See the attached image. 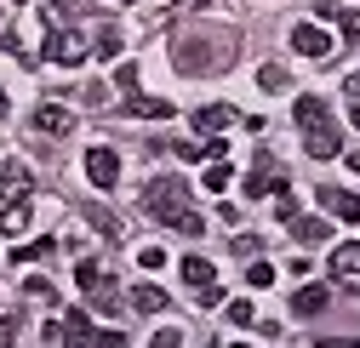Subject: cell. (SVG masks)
<instances>
[{
    "instance_id": "cell-6",
    "label": "cell",
    "mask_w": 360,
    "mask_h": 348,
    "mask_svg": "<svg viewBox=\"0 0 360 348\" xmlns=\"http://www.w3.org/2000/svg\"><path fill=\"white\" fill-rule=\"evenodd\" d=\"M303 149H309V160H338L343 154V138H338V126L326 120V126H314V132L303 138Z\"/></svg>"
},
{
    "instance_id": "cell-38",
    "label": "cell",
    "mask_w": 360,
    "mask_h": 348,
    "mask_svg": "<svg viewBox=\"0 0 360 348\" xmlns=\"http://www.w3.org/2000/svg\"><path fill=\"white\" fill-rule=\"evenodd\" d=\"M349 166H354V171H360V154H349Z\"/></svg>"
},
{
    "instance_id": "cell-27",
    "label": "cell",
    "mask_w": 360,
    "mask_h": 348,
    "mask_svg": "<svg viewBox=\"0 0 360 348\" xmlns=\"http://www.w3.org/2000/svg\"><path fill=\"white\" fill-rule=\"evenodd\" d=\"M52 251H58V240H34V246L18 251V263H40V257H52Z\"/></svg>"
},
{
    "instance_id": "cell-30",
    "label": "cell",
    "mask_w": 360,
    "mask_h": 348,
    "mask_svg": "<svg viewBox=\"0 0 360 348\" xmlns=\"http://www.w3.org/2000/svg\"><path fill=\"white\" fill-rule=\"evenodd\" d=\"M23 291H29L34 302H52V297H58V291H52V280H23Z\"/></svg>"
},
{
    "instance_id": "cell-36",
    "label": "cell",
    "mask_w": 360,
    "mask_h": 348,
    "mask_svg": "<svg viewBox=\"0 0 360 348\" xmlns=\"http://www.w3.org/2000/svg\"><path fill=\"white\" fill-rule=\"evenodd\" d=\"M314 348H360V342H354V337H321Z\"/></svg>"
},
{
    "instance_id": "cell-35",
    "label": "cell",
    "mask_w": 360,
    "mask_h": 348,
    "mask_svg": "<svg viewBox=\"0 0 360 348\" xmlns=\"http://www.w3.org/2000/svg\"><path fill=\"white\" fill-rule=\"evenodd\" d=\"M92 348H126V337H120V331H98V337H92Z\"/></svg>"
},
{
    "instance_id": "cell-13",
    "label": "cell",
    "mask_w": 360,
    "mask_h": 348,
    "mask_svg": "<svg viewBox=\"0 0 360 348\" xmlns=\"http://www.w3.org/2000/svg\"><path fill=\"white\" fill-rule=\"evenodd\" d=\"M126 114H138V120H172V103H166V98H143V92H131V98H126Z\"/></svg>"
},
{
    "instance_id": "cell-16",
    "label": "cell",
    "mask_w": 360,
    "mask_h": 348,
    "mask_svg": "<svg viewBox=\"0 0 360 348\" xmlns=\"http://www.w3.org/2000/svg\"><path fill=\"white\" fill-rule=\"evenodd\" d=\"M292 120L303 126V132H314V126H326V103L321 98H297L292 103Z\"/></svg>"
},
{
    "instance_id": "cell-15",
    "label": "cell",
    "mask_w": 360,
    "mask_h": 348,
    "mask_svg": "<svg viewBox=\"0 0 360 348\" xmlns=\"http://www.w3.org/2000/svg\"><path fill=\"white\" fill-rule=\"evenodd\" d=\"M126 302H131L138 314H160V309H166V291H160V286H131Z\"/></svg>"
},
{
    "instance_id": "cell-28",
    "label": "cell",
    "mask_w": 360,
    "mask_h": 348,
    "mask_svg": "<svg viewBox=\"0 0 360 348\" xmlns=\"http://www.w3.org/2000/svg\"><path fill=\"white\" fill-rule=\"evenodd\" d=\"M115 86H120V92H126V98H131V92H138V63H120V69H115Z\"/></svg>"
},
{
    "instance_id": "cell-22",
    "label": "cell",
    "mask_w": 360,
    "mask_h": 348,
    "mask_svg": "<svg viewBox=\"0 0 360 348\" xmlns=\"http://www.w3.org/2000/svg\"><path fill=\"white\" fill-rule=\"evenodd\" d=\"M23 229H29V206H23V200H12L6 211H0V234H23Z\"/></svg>"
},
{
    "instance_id": "cell-2",
    "label": "cell",
    "mask_w": 360,
    "mask_h": 348,
    "mask_svg": "<svg viewBox=\"0 0 360 348\" xmlns=\"http://www.w3.org/2000/svg\"><path fill=\"white\" fill-rule=\"evenodd\" d=\"M172 63L184 74H217L235 63V40L229 34H184V40H172Z\"/></svg>"
},
{
    "instance_id": "cell-4",
    "label": "cell",
    "mask_w": 360,
    "mask_h": 348,
    "mask_svg": "<svg viewBox=\"0 0 360 348\" xmlns=\"http://www.w3.org/2000/svg\"><path fill=\"white\" fill-rule=\"evenodd\" d=\"M75 280H80V291L92 297L98 309H115V302H120V286H115V274H103L98 263H80V269H75Z\"/></svg>"
},
{
    "instance_id": "cell-37",
    "label": "cell",
    "mask_w": 360,
    "mask_h": 348,
    "mask_svg": "<svg viewBox=\"0 0 360 348\" xmlns=\"http://www.w3.org/2000/svg\"><path fill=\"white\" fill-rule=\"evenodd\" d=\"M343 92H349V98L360 103V74H349V80H343Z\"/></svg>"
},
{
    "instance_id": "cell-10",
    "label": "cell",
    "mask_w": 360,
    "mask_h": 348,
    "mask_svg": "<svg viewBox=\"0 0 360 348\" xmlns=\"http://www.w3.org/2000/svg\"><path fill=\"white\" fill-rule=\"evenodd\" d=\"M240 114L229 109V103H206V109H195V132H206V138H217L223 126H235Z\"/></svg>"
},
{
    "instance_id": "cell-34",
    "label": "cell",
    "mask_w": 360,
    "mask_h": 348,
    "mask_svg": "<svg viewBox=\"0 0 360 348\" xmlns=\"http://www.w3.org/2000/svg\"><path fill=\"white\" fill-rule=\"evenodd\" d=\"M149 348H184V337H177V331L166 326V331H155V342H149Z\"/></svg>"
},
{
    "instance_id": "cell-20",
    "label": "cell",
    "mask_w": 360,
    "mask_h": 348,
    "mask_svg": "<svg viewBox=\"0 0 360 348\" xmlns=\"http://www.w3.org/2000/svg\"><path fill=\"white\" fill-rule=\"evenodd\" d=\"M29 189H34L29 171H23V166H6V178H0V194H6V200H23Z\"/></svg>"
},
{
    "instance_id": "cell-40",
    "label": "cell",
    "mask_w": 360,
    "mask_h": 348,
    "mask_svg": "<svg viewBox=\"0 0 360 348\" xmlns=\"http://www.w3.org/2000/svg\"><path fill=\"white\" fill-rule=\"evenodd\" d=\"M115 6H138V0H115Z\"/></svg>"
},
{
    "instance_id": "cell-19",
    "label": "cell",
    "mask_w": 360,
    "mask_h": 348,
    "mask_svg": "<svg viewBox=\"0 0 360 348\" xmlns=\"http://www.w3.org/2000/svg\"><path fill=\"white\" fill-rule=\"evenodd\" d=\"M354 269H360V240H343V246L332 251V274H338V280H349Z\"/></svg>"
},
{
    "instance_id": "cell-41",
    "label": "cell",
    "mask_w": 360,
    "mask_h": 348,
    "mask_svg": "<svg viewBox=\"0 0 360 348\" xmlns=\"http://www.w3.org/2000/svg\"><path fill=\"white\" fill-rule=\"evenodd\" d=\"M0 114H6V92H0Z\"/></svg>"
},
{
    "instance_id": "cell-5",
    "label": "cell",
    "mask_w": 360,
    "mask_h": 348,
    "mask_svg": "<svg viewBox=\"0 0 360 348\" xmlns=\"http://www.w3.org/2000/svg\"><path fill=\"white\" fill-rule=\"evenodd\" d=\"M86 178H92V189H115L120 183V154L115 149H86Z\"/></svg>"
},
{
    "instance_id": "cell-21",
    "label": "cell",
    "mask_w": 360,
    "mask_h": 348,
    "mask_svg": "<svg viewBox=\"0 0 360 348\" xmlns=\"http://www.w3.org/2000/svg\"><path fill=\"white\" fill-rule=\"evenodd\" d=\"M257 86H263V92H292V74H286L281 63H263V69H257Z\"/></svg>"
},
{
    "instance_id": "cell-42",
    "label": "cell",
    "mask_w": 360,
    "mask_h": 348,
    "mask_svg": "<svg viewBox=\"0 0 360 348\" xmlns=\"http://www.w3.org/2000/svg\"><path fill=\"white\" fill-rule=\"evenodd\" d=\"M223 348H240V342H223Z\"/></svg>"
},
{
    "instance_id": "cell-3",
    "label": "cell",
    "mask_w": 360,
    "mask_h": 348,
    "mask_svg": "<svg viewBox=\"0 0 360 348\" xmlns=\"http://www.w3.org/2000/svg\"><path fill=\"white\" fill-rule=\"evenodd\" d=\"M86 52H92V46H86L75 29H52V34H46V52H40V58L58 63V69H75V63H86Z\"/></svg>"
},
{
    "instance_id": "cell-43",
    "label": "cell",
    "mask_w": 360,
    "mask_h": 348,
    "mask_svg": "<svg viewBox=\"0 0 360 348\" xmlns=\"http://www.w3.org/2000/svg\"><path fill=\"white\" fill-rule=\"evenodd\" d=\"M18 6H23V0H18Z\"/></svg>"
},
{
    "instance_id": "cell-25",
    "label": "cell",
    "mask_w": 360,
    "mask_h": 348,
    "mask_svg": "<svg viewBox=\"0 0 360 348\" xmlns=\"http://www.w3.org/2000/svg\"><path fill=\"white\" fill-rule=\"evenodd\" d=\"M80 12H92V0H52V23H63V18H80Z\"/></svg>"
},
{
    "instance_id": "cell-23",
    "label": "cell",
    "mask_w": 360,
    "mask_h": 348,
    "mask_svg": "<svg viewBox=\"0 0 360 348\" xmlns=\"http://www.w3.org/2000/svg\"><path fill=\"white\" fill-rule=\"evenodd\" d=\"M92 52H98V58H120V29H115V23H103V29L92 34Z\"/></svg>"
},
{
    "instance_id": "cell-1",
    "label": "cell",
    "mask_w": 360,
    "mask_h": 348,
    "mask_svg": "<svg viewBox=\"0 0 360 348\" xmlns=\"http://www.w3.org/2000/svg\"><path fill=\"white\" fill-rule=\"evenodd\" d=\"M143 206H149L155 223H166V229H177V234H200V229H206L200 211H189V183H184V178H155V183L143 189Z\"/></svg>"
},
{
    "instance_id": "cell-8",
    "label": "cell",
    "mask_w": 360,
    "mask_h": 348,
    "mask_svg": "<svg viewBox=\"0 0 360 348\" xmlns=\"http://www.w3.org/2000/svg\"><path fill=\"white\" fill-rule=\"evenodd\" d=\"M321 206H326L332 217H343V223H360V194H349V189H338V183L321 189Z\"/></svg>"
},
{
    "instance_id": "cell-31",
    "label": "cell",
    "mask_w": 360,
    "mask_h": 348,
    "mask_svg": "<svg viewBox=\"0 0 360 348\" xmlns=\"http://www.w3.org/2000/svg\"><path fill=\"white\" fill-rule=\"evenodd\" d=\"M338 29H343V40H360V12H338Z\"/></svg>"
},
{
    "instance_id": "cell-26",
    "label": "cell",
    "mask_w": 360,
    "mask_h": 348,
    "mask_svg": "<svg viewBox=\"0 0 360 348\" xmlns=\"http://www.w3.org/2000/svg\"><path fill=\"white\" fill-rule=\"evenodd\" d=\"M246 286H252V291L275 286V263H252V269H246Z\"/></svg>"
},
{
    "instance_id": "cell-39",
    "label": "cell",
    "mask_w": 360,
    "mask_h": 348,
    "mask_svg": "<svg viewBox=\"0 0 360 348\" xmlns=\"http://www.w3.org/2000/svg\"><path fill=\"white\" fill-rule=\"evenodd\" d=\"M349 120H354V126H360V103H354V114H349Z\"/></svg>"
},
{
    "instance_id": "cell-7",
    "label": "cell",
    "mask_w": 360,
    "mask_h": 348,
    "mask_svg": "<svg viewBox=\"0 0 360 348\" xmlns=\"http://www.w3.org/2000/svg\"><path fill=\"white\" fill-rule=\"evenodd\" d=\"M92 337H98V331H92V314H80V309L63 314V326H58V342H63V348H92Z\"/></svg>"
},
{
    "instance_id": "cell-33",
    "label": "cell",
    "mask_w": 360,
    "mask_h": 348,
    "mask_svg": "<svg viewBox=\"0 0 360 348\" xmlns=\"http://www.w3.org/2000/svg\"><path fill=\"white\" fill-rule=\"evenodd\" d=\"M138 263H143V269H160V263H166V251H160V246H143V251H138Z\"/></svg>"
},
{
    "instance_id": "cell-12",
    "label": "cell",
    "mask_w": 360,
    "mask_h": 348,
    "mask_svg": "<svg viewBox=\"0 0 360 348\" xmlns=\"http://www.w3.org/2000/svg\"><path fill=\"white\" fill-rule=\"evenodd\" d=\"M292 240L297 246H321V240H332V223H326V217H292Z\"/></svg>"
},
{
    "instance_id": "cell-14",
    "label": "cell",
    "mask_w": 360,
    "mask_h": 348,
    "mask_svg": "<svg viewBox=\"0 0 360 348\" xmlns=\"http://www.w3.org/2000/svg\"><path fill=\"white\" fill-rule=\"evenodd\" d=\"M332 302V291L326 286H297V297H292V314H321Z\"/></svg>"
},
{
    "instance_id": "cell-9",
    "label": "cell",
    "mask_w": 360,
    "mask_h": 348,
    "mask_svg": "<svg viewBox=\"0 0 360 348\" xmlns=\"http://www.w3.org/2000/svg\"><path fill=\"white\" fill-rule=\"evenodd\" d=\"M34 132L63 138V132H75V120H69V109H63V103H40V109H34Z\"/></svg>"
},
{
    "instance_id": "cell-18",
    "label": "cell",
    "mask_w": 360,
    "mask_h": 348,
    "mask_svg": "<svg viewBox=\"0 0 360 348\" xmlns=\"http://www.w3.org/2000/svg\"><path fill=\"white\" fill-rule=\"evenodd\" d=\"M281 189H292L286 178H275V171H252L246 178V200H263V194H281Z\"/></svg>"
},
{
    "instance_id": "cell-29",
    "label": "cell",
    "mask_w": 360,
    "mask_h": 348,
    "mask_svg": "<svg viewBox=\"0 0 360 348\" xmlns=\"http://www.w3.org/2000/svg\"><path fill=\"white\" fill-rule=\"evenodd\" d=\"M229 320H235V326H257V309L240 297V302H229Z\"/></svg>"
},
{
    "instance_id": "cell-32",
    "label": "cell",
    "mask_w": 360,
    "mask_h": 348,
    "mask_svg": "<svg viewBox=\"0 0 360 348\" xmlns=\"http://www.w3.org/2000/svg\"><path fill=\"white\" fill-rule=\"evenodd\" d=\"M18 342V314H0V348Z\"/></svg>"
},
{
    "instance_id": "cell-24",
    "label": "cell",
    "mask_w": 360,
    "mask_h": 348,
    "mask_svg": "<svg viewBox=\"0 0 360 348\" xmlns=\"http://www.w3.org/2000/svg\"><path fill=\"white\" fill-rule=\"evenodd\" d=\"M229 178H235V171H229V166H223V160H212V166H206V178H200V183H206L212 194H223V189H229Z\"/></svg>"
},
{
    "instance_id": "cell-11",
    "label": "cell",
    "mask_w": 360,
    "mask_h": 348,
    "mask_svg": "<svg viewBox=\"0 0 360 348\" xmlns=\"http://www.w3.org/2000/svg\"><path fill=\"white\" fill-rule=\"evenodd\" d=\"M292 46H297L303 58H326V52H332V40H326V29H314V23H297V29H292Z\"/></svg>"
},
{
    "instance_id": "cell-17",
    "label": "cell",
    "mask_w": 360,
    "mask_h": 348,
    "mask_svg": "<svg viewBox=\"0 0 360 348\" xmlns=\"http://www.w3.org/2000/svg\"><path fill=\"white\" fill-rule=\"evenodd\" d=\"M177 269H184V280H189L195 291H206V286H217V269L206 263V257H184V263H177Z\"/></svg>"
}]
</instances>
